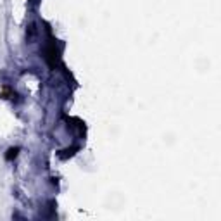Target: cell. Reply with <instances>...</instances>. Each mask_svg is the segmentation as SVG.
Instances as JSON below:
<instances>
[{"label":"cell","instance_id":"6da1fadb","mask_svg":"<svg viewBox=\"0 0 221 221\" xmlns=\"http://www.w3.org/2000/svg\"><path fill=\"white\" fill-rule=\"evenodd\" d=\"M16 156H17V149H11L7 154V159H12V157H16Z\"/></svg>","mask_w":221,"mask_h":221}]
</instances>
